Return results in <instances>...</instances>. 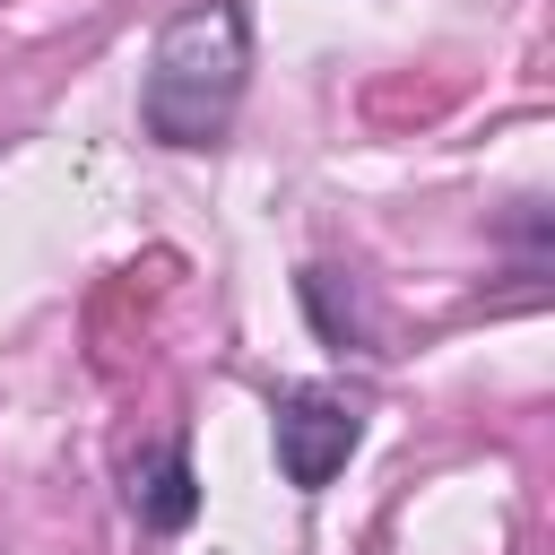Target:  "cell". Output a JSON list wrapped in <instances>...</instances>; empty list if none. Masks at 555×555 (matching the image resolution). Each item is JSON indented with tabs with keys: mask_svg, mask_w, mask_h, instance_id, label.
<instances>
[{
	"mask_svg": "<svg viewBox=\"0 0 555 555\" xmlns=\"http://www.w3.org/2000/svg\"><path fill=\"white\" fill-rule=\"evenodd\" d=\"M251 87V9L243 0H182L156 26L147 78H139V121L165 147H217L243 113Z\"/></svg>",
	"mask_w": 555,
	"mask_h": 555,
	"instance_id": "obj_1",
	"label": "cell"
},
{
	"mask_svg": "<svg viewBox=\"0 0 555 555\" xmlns=\"http://www.w3.org/2000/svg\"><path fill=\"white\" fill-rule=\"evenodd\" d=\"M356 434H364V416H356L338 390H321V382L286 390V399H278V477L304 486V494H321V486L347 468Z\"/></svg>",
	"mask_w": 555,
	"mask_h": 555,
	"instance_id": "obj_2",
	"label": "cell"
},
{
	"mask_svg": "<svg viewBox=\"0 0 555 555\" xmlns=\"http://www.w3.org/2000/svg\"><path fill=\"white\" fill-rule=\"evenodd\" d=\"M130 512H139L147 529H182V520L199 512V486H191L182 442H156V451L130 460Z\"/></svg>",
	"mask_w": 555,
	"mask_h": 555,
	"instance_id": "obj_3",
	"label": "cell"
}]
</instances>
